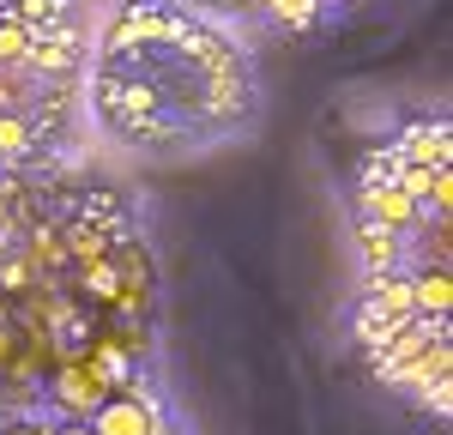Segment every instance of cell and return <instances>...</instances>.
<instances>
[{
	"instance_id": "6da1fadb",
	"label": "cell",
	"mask_w": 453,
	"mask_h": 435,
	"mask_svg": "<svg viewBox=\"0 0 453 435\" xmlns=\"http://www.w3.org/2000/svg\"><path fill=\"white\" fill-rule=\"evenodd\" d=\"M448 121H418L363 164V345L393 387L448 411Z\"/></svg>"
},
{
	"instance_id": "7a4b0ae2",
	"label": "cell",
	"mask_w": 453,
	"mask_h": 435,
	"mask_svg": "<svg viewBox=\"0 0 453 435\" xmlns=\"http://www.w3.org/2000/svg\"><path fill=\"white\" fill-rule=\"evenodd\" d=\"M97 115L127 145H194L254 109L248 61L175 0H127L91 72Z\"/></svg>"
},
{
	"instance_id": "3957f363",
	"label": "cell",
	"mask_w": 453,
	"mask_h": 435,
	"mask_svg": "<svg viewBox=\"0 0 453 435\" xmlns=\"http://www.w3.org/2000/svg\"><path fill=\"white\" fill-rule=\"evenodd\" d=\"M79 97L73 0H0V170L36 157Z\"/></svg>"
},
{
	"instance_id": "277c9868",
	"label": "cell",
	"mask_w": 453,
	"mask_h": 435,
	"mask_svg": "<svg viewBox=\"0 0 453 435\" xmlns=\"http://www.w3.org/2000/svg\"><path fill=\"white\" fill-rule=\"evenodd\" d=\"M85 430H91V435H170V430H164V417H157L140 393H109L104 405L85 417Z\"/></svg>"
},
{
	"instance_id": "5b68a950",
	"label": "cell",
	"mask_w": 453,
	"mask_h": 435,
	"mask_svg": "<svg viewBox=\"0 0 453 435\" xmlns=\"http://www.w3.org/2000/svg\"><path fill=\"white\" fill-rule=\"evenodd\" d=\"M273 12H284V19H314V12H326V6H345V0H266Z\"/></svg>"
},
{
	"instance_id": "8992f818",
	"label": "cell",
	"mask_w": 453,
	"mask_h": 435,
	"mask_svg": "<svg viewBox=\"0 0 453 435\" xmlns=\"http://www.w3.org/2000/svg\"><path fill=\"white\" fill-rule=\"evenodd\" d=\"M6 435H49V430H42V424H12Z\"/></svg>"
},
{
	"instance_id": "52a82bcc",
	"label": "cell",
	"mask_w": 453,
	"mask_h": 435,
	"mask_svg": "<svg viewBox=\"0 0 453 435\" xmlns=\"http://www.w3.org/2000/svg\"><path fill=\"white\" fill-rule=\"evenodd\" d=\"M49 435H91L85 424H61V430H49Z\"/></svg>"
}]
</instances>
